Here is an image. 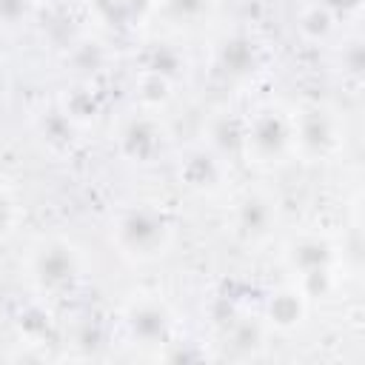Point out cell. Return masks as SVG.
Masks as SVG:
<instances>
[{
    "instance_id": "ac0fdd59",
    "label": "cell",
    "mask_w": 365,
    "mask_h": 365,
    "mask_svg": "<svg viewBox=\"0 0 365 365\" xmlns=\"http://www.w3.org/2000/svg\"><path fill=\"white\" fill-rule=\"evenodd\" d=\"M165 9L177 20H197V17L208 14L211 0H165Z\"/></svg>"
},
{
    "instance_id": "ba28073f",
    "label": "cell",
    "mask_w": 365,
    "mask_h": 365,
    "mask_svg": "<svg viewBox=\"0 0 365 365\" xmlns=\"http://www.w3.org/2000/svg\"><path fill=\"white\" fill-rule=\"evenodd\" d=\"M331 245L319 237H302L299 242L291 245L288 251V259L294 268L302 271V279L311 282V279H319L328 274V265H331Z\"/></svg>"
},
{
    "instance_id": "ffe728a7",
    "label": "cell",
    "mask_w": 365,
    "mask_h": 365,
    "mask_svg": "<svg viewBox=\"0 0 365 365\" xmlns=\"http://www.w3.org/2000/svg\"><path fill=\"white\" fill-rule=\"evenodd\" d=\"M6 211H9V205H6V200H0V225L6 222Z\"/></svg>"
},
{
    "instance_id": "52a82bcc",
    "label": "cell",
    "mask_w": 365,
    "mask_h": 365,
    "mask_svg": "<svg viewBox=\"0 0 365 365\" xmlns=\"http://www.w3.org/2000/svg\"><path fill=\"white\" fill-rule=\"evenodd\" d=\"M222 174H225L222 160L211 151H202V148L191 151L185 157V163L180 165V177L194 191H217L222 185Z\"/></svg>"
},
{
    "instance_id": "7402d4cb",
    "label": "cell",
    "mask_w": 365,
    "mask_h": 365,
    "mask_svg": "<svg viewBox=\"0 0 365 365\" xmlns=\"http://www.w3.org/2000/svg\"><path fill=\"white\" fill-rule=\"evenodd\" d=\"M34 3H40V0H34Z\"/></svg>"
},
{
    "instance_id": "9c48e42d",
    "label": "cell",
    "mask_w": 365,
    "mask_h": 365,
    "mask_svg": "<svg viewBox=\"0 0 365 365\" xmlns=\"http://www.w3.org/2000/svg\"><path fill=\"white\" fill-rule=\"evenodd\" d=\"M168 325H171L168 311H165L163 305H157V302H140V305H134L131 314H128V328H131V334L140 336V339H148V342L165 339Z\"/></svg>"
},
{
    "instance_id": "30bf717a",
    "label": "cell",
    "mask_w": 365,
    "mask_h": 365,
    "mask_svg": "<svg viewBox=\"0 0 365 365\" xmlns=\"http://www.w3.org/2000/svg\"><path fill=\"white\" fill-rule=\"evenodd\" d=\"M88 3L97 11V17L114 29L140 26V20L151 6V0H88Z\"/></svg>"
},
{
    "instance_id": "3957f363",
    "label": "cell",
    "mask_w": 365,
    "mask_h": 365,
    "mask_svg": "<svg viewBox=\"0 0 365 365\" xmlns=\"http://www.w3.org/2000/svg\"><path fill=\"white\" fill-rule=\"evenodd\" d=\"M117 148L131 163H148L163 148V125H160V120L151 117V114L131 117L123 125L120 137H117Z\"/></svg>"
},
{
    "instance_id": "277c9868",
    "label": "cell",
    "mask_w": 365,
    "mask_h": 365,
    "mask_svg": "<svg viewBox=\"0 0 365 365\" xmlns=\"http://www.w3.org/2000/svg\"><path fill=\"white\" fill-rule=\"evenodd\" d=\"M294 140L299 143V148L305 154L322 157L331 148H336V143H339V125H336V120H334L331 111H325V108H308L294 123Z\"/></svg>"
},
{
    "instance_id": "9a60e30c",
    "label": "cell",
    "mask_w": 365,
    "mask_h": 365,
    "mask_svg": "<svg viewBox=\"0 0 365 365\" xmlns=\"http://www.w3.org/2000/svg\"><path fill=\"white\" fill-rule=\"evenodd\" d=\"M268 314L277 325H294L299 317H302V302H299V294L294 291H282L271 299L268 305Z\"/></svg>"
},
{
    "instance_id": "44dd1931",
    "label": "cell",
    "mask_w": 365,
    "mask_h": 365,
    "mask_svg": "<svg viewBox=\"0 0 365 365\" xmlns=\"http://www.w3.org/2000/svg\"><path fill=\"white\" fill-rule=\"evenodd\" d=\"M0 86H3V71H0Z\"/></svg>"
},
{
    "instance_id": "d6986e66",
    "label": "cell",
    "mask_w": 365,
    "mask_h": 365,
    "mask_svg": "<svg viewBox=\"0 0 365 365\" xmlns=\"http://www.w3.org/2000/svg\"><path fill=\"white\" fill-rule=\"evenodd\" d=\"M325 9H342V11H351L359 6V0H322Z\"/></svg>"
},
{
    "instance_id": "2e32d148",
    "label": "cell",
    "mask_w": 365,
    "mask_h": 365,
    "mask_svg": "<svg viewBox=\"0 0 365 365\" xmlns=\"http://www.w3.org/2000/svg\"><path fill=\"white\" fill-rule=\"evenodd\" d=\"M171 97V80L154 74V71H143L140 77V100L143 106H163L165 100Z\"/></svg>"
},
{
    "instance_id": "8992f818",
    "label": "cell",
    "mask_w": 365,
    "mask_h": 365,
    "mask_svg": "<svg viewBox=\"0 0 365 365\" xmlns=\"http://www.w3.org/2000/svg\"><path fill=\"white\" fill-rule=\"evenodd\" d=\"M277 220V211H274V202L262 194H248L237 202V214H234V222H237V231L248 240H262L268 237L271 225Z\"/></svg>"
},
{
    "instance_id": "e0dca14e",
    "label": "cell",
    "mask_w": 365,
    "mask_h": 365,
    "mask_svg": "<svg viewBox=\"0 0 365 365\" xmlns=\"http://www.w3.org/2000/svg\"><path fill=\"white\" fill-rule=\"evenodd\" d=\"M31 9H34V0H0V23L9 29L23 26Z\"/></svg>"
},
{
    "instance_id": "7a4b0ae2",
    "label": "cell",
    "mask_w": 365,
    "mask_h": 365,
    "mask_svg": "<svg viewBox=\"0 0 365 365\" xmlns=\"http://www.w3.org/2000/svg\"><path fill=\"white\" fill-rule=\"evenodd\" d=\"M294 140V125L277 108H259L242 125V151L254 157V163H274L285 154Z\"/></svg>"
},
{
    "instance_id": "6da1fadb",
    "label": "cell",
    "mask_w": 365,
    "mask_h": 365,
    "mask_svg": "<svg viewBox=\"0 0 365 365\" xmlns=\"http://www.w3.org/2000/svg\"><path fill=\"white\" fill-rule=\"evenodd\" d=\"M114 237H117V242L125 254L148 259V257L163 254V248L168 245V237H171V225L160 211L143 205V208L125 211L117 220Z\"/></svg>"
},
{
    "instance_id": "4fadbf2b",
    "label": "cell",
    "mask_w": 365,
    "mask_h": 365,
    "mask_svg": "<svg viewBox=\"0 0 365 365\" xmlns=\"http://www.w3.org/2000/svg\"><path fill=\"white\" fill-rule=\"evenodd\" d=\"M334 29V14L331 9H325L322 3H314L308 9H302L299 14V31L308 37V40H325Z\"/></svg>"
},
{
    "instance_id": "7c38bea8",
    "label": "cell",
    "mask_w": 365,
    "mask_h": 365,
    "mask_svg": "<svg viewBox=\"0 0 365 365\" xmlns=\"http://www.w3.org/2000/svg\"><path fill=\"white\" fill-rule=\"evenodd\" d=\"M63 103H66L63 114H66L71 123H88V120H94V117L100 114V100H97V94H94L88 86L68 91Z\"/></svg>"
},
{
    "instance_id": "8fae6325",
    "label": "cell",
    "mask_w": 365,
    "mask_h": 365,
    "mask_svg": "<svg viewBox=\"0 0 365 365\" xmlns=\"http://www.w3.org/2000/svg\"><path fill=\"white\" fill-rule=\"evenodd\" d=\"M220 60H222L225 71H231V74H248V71H254V66H257L254 43H251L248 37H231V40L222 43Z\"/></svg>"
},
{
    "instance_id": "5bb4252c",
    "label": "cell",
    "mask_w": 365,
    "mask_h": 365,
    "mask_svg": "<svg viewBox=\"0 0 365 365\" xmlns=\"http://www.w3.org/2000/svg\"><path fill=\"white\" fill-rule=\"evenodd\" d=\"M182 68V57L177 48H171L168 43H157L151 51H148V63H145V71H154L165 80H174Z\"/></svg>"
},
{
    "instance_id": "5b68a950",
    "label": "cell",
    "mask_w": 365,
    "mask_h": 365,
    "mask_svg": "<svg viewBox=\"0 0 365 365\" xmlns=\"http://www.w3.org/2000/svg\"><path fill=\"white\" fill-rule=\"evenodd\" d=\"M34 277H37L40 288H46V291L66 288L77 277V254H74V248L66 245V242L43 245L37 251V257H34Z\"/></svg>"
}]
</instances>
